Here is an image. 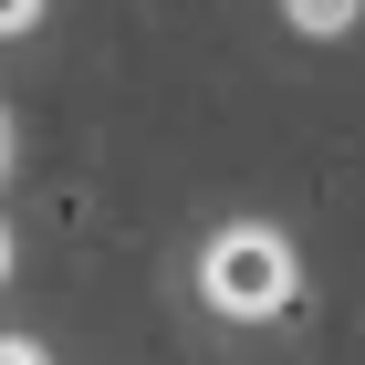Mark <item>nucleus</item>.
<instances>
[{
  "label": "nucleus",
  "mask_w": 365,
  "mask_h": 365,
  "mask_svg": "<svg viewBox=\"0 0 365 365\" xmlns=\"http://www.w3.org/2000/svg\"><path fill=\"white\" fill-rule=\"evenodd\" d=\"M0 365H42V344H31V334H0Z\"/></svg>",
  "instance_id": "4"
},
{
  "label": "nucleus",
  "mask_w": 365,
  "mask_h": 365,
  "mask_svg": "<svg viewBox=\"0 0 365 365\" xmlns=\"http://www.w3.org/2000/svg\"><path fill=\"white\" fill-rule=\"evenodd\" d=\"M0 157H11V125H0Z\"/></svg>",
  "instance_id": "6"
},
{
  "label": "nucleus",
  "mask_w": 365,
  "mask_h": 365,
  "mask_svg": "<svg viewBox=\"0 0 365 365\" xmlns=\"http://www.w3.org/2000/svg\"><path fill=\"white\" fill-rule=\"evenodd\" d=\"M42 21V0H0V31H31Z\"/></svg>",
  "instance_id": "3"
},
{
  "label": "nucleus",
  "mask_w": 365,
  "mask_h": 365,
  "mask_svg": "<svg viewBox=\"0 0 365 365\" xmlns=\"http://www.w3.org/2000/svg\"><path fill=\"white\" fill-rule=\"evenodd\" d=\"M198 292L230 313V324H272L292 303V240L282 230H220L209 261H198Z\"/></svg>",
  "instance_id": "1"
},
{
  "label": "nucleus",
  "mask_w": 365,
  "mask_h": 365,
  "mask_svg": "<svg viewBox=\"0 0 365 365\" xmlns=\"http://www.w3.org/2000/svg\"><path fill=\"white\" fill-rule=\"evenodd\" d=\"M282 21L313 31V42H344V31L365 21V0H282Z\"/></svg>",
  "instance_id": "2"
},
{
  "label": "nucleus",
  "mask_w": 365,
  "mask_h": 365,
  "mask_svg": "<svg viewBox=\"0 0 365 365\" xmlns=\"http://www.w3.org/2000/svg\"><path fill=\"white\" fill-rule=\"evenodd\" d=\"M0 282H11V230H0Z\"/></svg>",
  "instance_id": "5"
}]
</instances>
